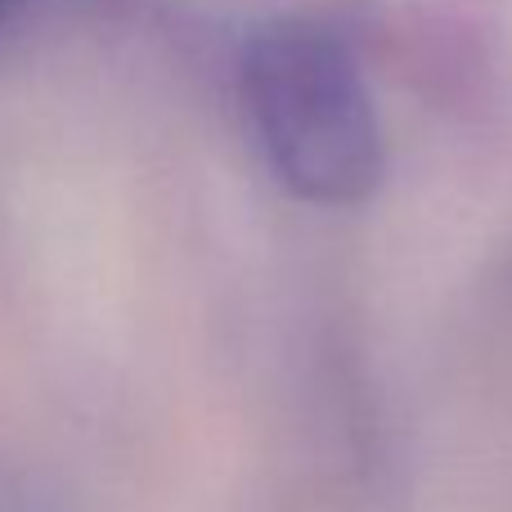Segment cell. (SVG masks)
I'll use <instances>...</instances> for the list:
<instances>
[{"label":"cell","mask_w":512,"mask_h":512,"mask_svg":"<svg viewBox=\"0 0 512 512\" xmlns=\"http://www.w3.org/2000/svg\"><path fill=\"white\" fill-rule=\"evenodd\" d=\"M243 104L261 158L297 198L351 207L382 180V126L360 54L315 18L270 23L243 50Z\"/></svg>","instance_id":"6da1fadb"},{"label":"cell","mask_w":512,"mask_h":512,"mask_svg":"<svg viewBox=\"0 0 512 512\" xmlns=\"http://www.w3.org/2000/svg\"><path fill=\"white\" fill-rule=\"evenodd\" d=\"M36 5H45V0H0V27L14 23L18 14H27V9H36Z\"/></svg>","instance_id":"7a4b0ae2"}]
</instances>
